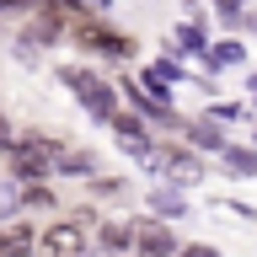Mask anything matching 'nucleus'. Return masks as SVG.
<instances>
[{
	"label": "nucleus",
	"instance_id": "1",
	"mask_svg": "<svg viewBox=\"0 0 257 257\" xmlns=\"http://www.w3.org/2000/svg\"><path fill=\"white\" fill-rule=\"evenodd\" d=\"M59 80L75 91V102L91 118H102V123H112V112H118V91H112L102 75H91V70H59Z\"/></svg>",
	"mask_w": 257,
	"mask_h": 257
},
{
	"label": "nucleus",
	"instance_id": "3",
	"mask_svg": "<svg viewBox=\"0 0 257 257\" xmlns=\"http://www.w3.org/2000/svg\"><path fill=\"white\" fill-rule=\"evenodd\" d=\"M86 241L91 236H86L80 220H54L43 236H38V252L43 257H86Z\"/></svg>",
	"mask_w": 257,
	"mask_h": 257
},
{
	"label": "nucleus",
	"instance_id": "18",
	"mask_svg": "<svg viewBox=\"0 0 257 257\" xmlns=\"http://www.w3.org/2000/svg\"><path fill=\"white\" fill-rule=\"evenodd\" d=\"M246 91H252V102H257V75H252V80H246Z\"/></svg>",
	"mask_w": 257,
	"mask_h": 257
},
{
	"label": "nucleus",
	"instance_id": "2",
	"mask_svg": "<svg viewBox=\"0 0 257 257\" xmlns=\"http://www.w3.org/2000/svg\"><path fill=\"white\" fill-rule=\"evenodd\" d=\"M54 156H59L54 140L27 134V140H16V150H11V177H16V182H38L43 172H54Z\"/></svg>",
	"mask_w": 257,
	"mask_h": 257
},
{
	"label": "nucleus",
	"instance_id": "9",
	"mask_svg": "<svg viewBox=\"0 0 257 257\" xmlns=\"http://www.w3.org/2000/svg\"><path fill=\"white\" fill-rule=\"evenodd\" d=\"M54 172H59V177H91L96 172V156H91V150H59V156H54Z\"/></svg>",
	"mask_w": 257,
	"mask_h": 257
},
{
	"label": "nucleus",
	"instance_id": "13",
	"mask_svg": "<svg viewBox=\"0 0 257 257\" xmlns=\"http://www.w3.org/2000/svg\"><path fill=\"white\" fill-rule=\"evenodd\" d=\"M96 241H102L107 252H123L128 241H134V230H128V225H102V230H96Z\"/></svg>",
	"mask_w": 257,
	"mask_h": 257
},
{
	"label": "nucleus",
	"instance_id": "6",
	"mask_svg": "<svg viewBox=\"0 0 257 257\" xmlns=\"http://www.w3.org/2000/svg\"><path fill=\"white\" fill-rule=\"evenodd\" d=\"M38 252V230H32L27 220H16L0 230V257H32Z\"/></svg>",
	"mask_w": 257,
	"mask_h": 257
},
{
	"label": "nucleus",
	"instance_id": "12",
	"mask_svg": "<svg viewBox=\"0 0 257 257\" xmlns=\"http://www.w3.org/2000/svg\"><path fill=\"white\" fill-rule=\"evenodd\" d=\"M220 156H225V166L236 177H257V150H230V145H225Z\"/></svg>",
	"mask_w": 257,
	"mask_h": 257
},
{
	"label": "nucleus",
	"instance_id": "17",
	"mask_svg": "<svg viewBox=\"0 0 257 257\" xmlns=\"http://www.w3.org/2000/svg\"><path fill=\"white\" fill-rule=\"evenodd\" d=\"M22 6H27V0H0V11H22Z\"/></svg>",
	"mask_w": 257,
	"mask_h": 257
},
{
	"label": "nucleus",
	"instance_id": "8",
	"mask_svg": "<svg viewBox=\"0 0 257 257\" xmlns=\"http://www.w3.org/2000/svg\"><path fill=\"white\" fill-rule=\"evenodd\" d=\"M161 166H166V177H172L177 188H193V182H198V156H193V150H166V156H161Z\"/></svg>",
	"mask_w": 257,
	"mask_h": 257
},
{
	"label": "nucleus",
	"instance_id": "16",
	"mask_svg": "<svg viewBox=\"0 0 257 257\" xmlns=\"http://www.w3.org/2000/svg\"><path fill=\"white\" fill-rule=\"evenodd\" d=\"M177 257H220L214 246H204V241H193V246H177Z\"/></svg>",
	"mask_w": 257,
	"mask_h": 257
},
{
	"label": "nucleus",
	"instance_id": "11",
	"mask_svg": "<svg viewBox=\"0 0 257 257\" xmlns=\"http://www.w3.org/2000/svg\"><path fill=\"white\" fill-rule=\"evenodd\" d=\"M188 140H193V150H225V134L214 123H188Z\"/></svg>",
	"mask_w": 257,
	"mask_h": 257
},
{
	"label": "nucleus",
	"instance_id": "15",
	"mask_svg": "<svg viewBox=\"0 0 257 257\" xmlns=\"http://www.w3.org/2000/svg\"><path fill=\"white\" fill-rule=\"evenodd\" d=\"M177 43L188 48V54H209V43H204V32L193 27V22H188V27H177Z\"/></svg>",
	"mask_w": 257,
	"mask_h": 257
},
{
	"label": "nucleus",
	"instance_id": "4",
	"mask_svg": "<svg viewBox=\"0 0 257 257\" xmlns=\"http://www.w3.org/2000/svg\"><path fill=\"white\" fill-rule=\"evenodd\" d=\"M134 252H140V257H177V236H172V225H161V220L134 225Z\"/></svg>",
	"mask_w": 257,
	"mask_h": 257
},
{
	"label": "nucleus",
	"instance_id": "14",
	"mask_svg": "<svg viewBox=\"0 0 257 257\" xmlns=\"http://www.w3.org/2000/svg\"><path fill=\"white\" fill-rule=\"evenodd\" d=\"M54 38H59V22H32V27H27V43L32 48H48Z\"/></svg>",
	"mask_w": 257,
	"mask_h": 257
},
{
	"label": "nucleus",
	"instance_id": "5",
	"mask_svg": "<svg viewBox=\"0 0 257 257\" xmlns=\"http://www.w3.org/2000/svg\"><path fill=\"white\" fill-rule=\"evenodd\" d=\"M112 134H118V145H123L128 156L150 161V134H145L140 118H128V112H112Z\"/></svg>",
	"mask_w": 257,
	"mask_h": 257
},
{
	"label": "nucleus",
	"instance_id": "7",
	"mask_svg": "<svg viewBox=\"0 0 257 257\" xmlns=\"http://www.w3.org/2000/svg\"><path fill=\"white\" fill-rule=\"evenodd\" d=\"M80 43H91L96 54H118V59H128V54H134V43H128L123 32H107V27H86V22H80Z\"/></svg>",
	"mask_w": 257,
	"mask_h": 257
},
{
	"label": "nucleus",
	"instance_id": "10",
	"mask_svg": "<svg viewBox=\"0 0 257 257\" xmlns=\"http://www.w3.org/2000/svg\"><path fill=\"white\" fill-rule=\"evenodd\" d=\"M150 209L166 214V220H182V214H188V198H182L177 188H156V193H150Z\"/></svg>",
	"mask_w": 257,
	"mask_h": 257
}]
</instances>
